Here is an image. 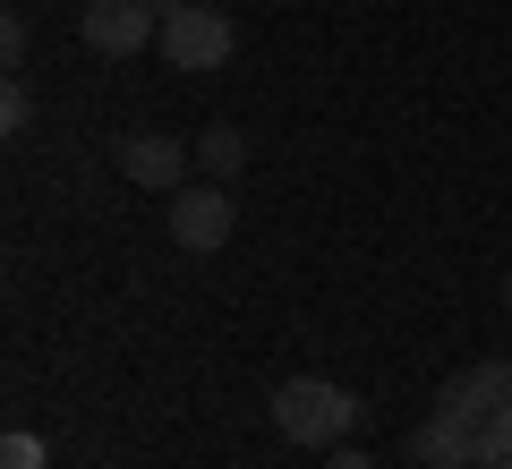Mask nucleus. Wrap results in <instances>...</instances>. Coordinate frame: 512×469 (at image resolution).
Here are the masks:
<instances>
[{
    "mask_svg": "<svg viewBox=\"0 0 512 469\" xmlns=\"http://www.w3.org/2000/svg\"><path fill=\"white\" fill-rule=\"evenodd\" d=\"M274 427L291 435V444H308V452H333L359 427V393H350V384H325V376H291L274 393Z\"/></svg>",
    "mask_w": 512,
    "mask_h": 469,
    "instance_id": "obj_1",
    "label": "nucleus"
},
{
    "mask_svg": "<svg viewBox=\"0 0 512 469\" xmlns=\"http://www.w3.org/2000/svg\"><path fill=\"white\" fill-rule=\"evenodd\" d=\"M154 52L171 60V69H222V60L239 52V26L222 18V9H205V0H180V9H163V43Z\"/></svg>",
    "mask_w": 512,
    "mask_h": 469,
    "instance_id": "obj_2",
    "label": "nucleus"
},
{
    "mask_svg": "<svg viewBox=\"0 0 512 469\" xmlns=\"http://www.w3.org/2000/svg\"><path fill=\"white\" fill-rule=\"evenodd\" d=\"M77 35H86V52H103V60H137L146 43H163V18H154V0H86Z\"/></svg>",
    "mask_w": 512,
    "mask_h": 469,
    "instance_id": "obj_3",
    "label": "nucleus"
},
{
    "mask_svg": "<svg viewBox=\"0 0 512 469\" xmlns=\"http://www.w3.org/2000/svg\"><path fill=\"white\" fill-rule=\"evenodd\" d=\"M231 231H239V205H231V188H222V180H205V188H171V239H180L188 256L231 248Z\"/></svg>",
    "mask_w": 512,
    "mask_h": 469,
    "instance_id": "obj_4",
    "label": "nucleus"
},
{
    "mask_svg": "<svg viewBox=\"0 0 512 469\" xmlns=\"http://www.w3.org/2000/svg\"><path fill=\"white\" fill-rule=\"evenodd\" d=\"M120 180H137V188H180L188 180V137H163V128H128L120 137Z\"/></svg>",
    "mask_w": 512,
    "mask_h": 469,
    "instance_id": "obj_5",
    "label": "nucleus"
},
{
    "mask_svg": "<svg viewBox=\"0 0 512 469\" xmlns=\"http://www.w3.org/2000/svg\"><path fill=\"white\" fill-rule=\"evenodd\" d=\"M410 461L419 469H478V418H461V410H427V427L410 435Z\"/></svg>",
    "mask_w": 512,
    "mask_h": 469,
    "instance_id": "obj_6",
    "label": "nucleus"
},
{
    "mask_svg": "<svg viewBox=\"0 0 512 469\" xmlns=\"http://www.w3.org/2000/svg\"><path fill=\"white\" fill-rule=\"evenodd\" d=\"M444 410H461V418H495V410H512V359H478V367H461L453 384H444Z\"/></svg>",
    "mask_w": 512,
    "mask_h": 469,
    "instance_id": "obj_7",
    "label": "nucleus"
},
{
    "mask_svg": "<svg viewBox=\"0 0 512 469\" xmlns=\"http://www.w3.org/2000/svg\"><path fill=\"white\" fill-rule=\"evenodd\" d=\"M197 163L214 171V180H231V171L248 163V137H239V128H222V120H214V128H197Z\"/></svg>",
    "mask_w": 512,
    "mask_h": 469,
    "instance_id": "obj_8",
    "label": "nucleus"
},
{
    "mask_svg": "<svg viewBox=\"0 0 512 469\" xmlns=\"http://www.w3.org/2000/svg\"><path fill=\"white\" fill-rule=\"evenodd\" d=\"M478 469H512V410L478 418Z\"/></svg>",
    "mask_w": 512,
    "mask_h": 469,
    "instance_id": "obj_9",
    "label": "nucleus"
},
{
    "mask_svg": "<svg viewBox=\"0 0 512 469\" xmlns=\"http://www.w3.org/2000/svg\"><path fill=\"white\" fill-rule=\"evenodd\" d=\"M0 469H43V435L9 427V435H0Z\"/></svg>",
    "mask_w": 512,
    "mask_h": 469,
    "instance_id": "obj_10",
    "label": "nucleus"
},
{
    "mask_svg": "<svg viewBox=\"0 0 512 469\" xmlns=\"http://www.w3.org/2000/svg\"><path fill=\"white\" fill-rule=\"evenodd\" d=\"M26 111H35V103H26V86H18V77H9V86H0V128L18 137V128H26Z\"/></svg>",
    "mask_w": 512,
    "mask_h": 469,
    "instance_id": "obj_11",
    "label": "nucleus"
},
{
    "mask_svg": "<svg viewBox=\"0 0 512 469\" xmlns=\"http://www.w3.org/2000/svg\"><path fill=\"white\" fill-rule=\"evenodd\" d=\"M0 60H9V69L26 60V18H0Z\"/></svg>",
    "mask_w": 512,
    "mask_h": 469,
    "instance_id": "obj_12",
    "label": "nucleus"
},
{
    "mask_svg": "<svg viewBox=\"0 0 512 469\" xmlns=\"http://www.w3.org/2000/svg\"><path fill=\"white\" fill-rule=\"evenodd\" d=\"M325 469H376V461H367V452H350V444H333V452H325Z\"/></svg>",
    "mask_w": 512,
    "mask_h": 469,
    "instance_id": "obj_13",
    "label": "nucleus"
},
{
    "mask_svg": "<svg viewBox=\"0 0 512 469\" xmlns=\"http://www.w3.org/2000/svg\"><path fill=\"white\" fill-rule=\"evenodd\" d=\"M504 316H512V273H504Z\"/></svg>",
    "mask_w": 512,
    "mask_h": 469,
    "instance_id": "obj_14",
    "label": "nucleus"
},
{
    "mask_svg": "<svg viewBox=\"0 0 512 469\" xmlns=\"http://www.w3.org/2000/svg\"><path fill=\"white\" fill-rule=\"evenodd\" d=\"M154 9H180V0H154Z\"/></svg>",
    "mask_w": 512,
    "mask_h": 469,
    "instance_id": "obj_15",
    "label": "nucleus"
}]
</instances>
